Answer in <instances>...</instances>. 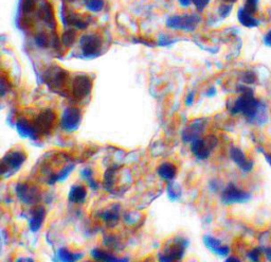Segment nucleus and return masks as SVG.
Here are the masks:
<instances>
[{"instance_id":"nucleus-36","label":"nucleus","mask_w":271,"mask_h":262,"mask_svg":"<svg viewBox=\"0 0 271 262\" xmlns=\"http://www.w3.org/2000/svg\"><path fill=\"white\" fill-rule=\"evenodd\" d=\"M231 10H232V4H229V3H223L219 6V15L222 17V18H226L230 13H231Z\"/></svg>"},{"instance_id":"nucleus-1","label":"nucleus","mask_w":271,"mask_h":262,"mask_svg":"<svg viewBox=\"0 0 271 262\" xmlns=\"http://www.w3.org/2000/svg\"><path fill=\"white\" fill-rule=\"evenodd\" d=\"M230 112L233 115L242 114L249 121H254L259 117V114L261 112V104L259 100L254 98L253 92L243 93V95H241L234 101L233 105L230 109Z\"/></svg>"},{"instance_id":"nucleus-30","label":"nucleus","mask_w":271,"mask_h":262,"mask_svg":"<svg viewBox=\"0 0 271 262\" xmlns=\"http://www.w3.org/2000/svg\"><path fill=\"white\" fill-rule=\"evenodd\" d=\"M122 218H123L124 222L128 226H134V225H136L138 223L141 217L140 216L136 217L135 211H127L126 213L123 214V216H122Z\"/></svg>"},{"instance_id":"nucleus-38","label":"nucleus","mask_w":271,"mask_h":262,"mask_svg":"<svg viewBox=\"0 0 271 262\" xmlns=\"http://www.w3.org/2000/svg\"><path fill=\"white\" fill-rule=\"evenodd\" d=\"M256 80V77L253 72L251 71H248L246 72L245 75H244V78H243V82L246 83V84H252L255 82Z\"/></svg>"},{"instance_id":"nucleus-26","label":"nucleus","mask_w":271,"mask_h":262,"mask_svg":"<svg viewBox=\"0 0 271 262\" xmlns=\"http://www.w3.org/2000/svg\"><path fill=\"white\" fill-rule=\"evenodd\" d=\"M77 40V32L74 29H67L62 34V45L66 48H70Z\"/></svg>"},{"instance_id":"nucleus-7","label":"nucleus","mask_w":271,"mask_h":262,"mask_svg":"<svg viewBox=\"0 0 271 262\" xmlns=\"http://www.w3.org/2000/svg\"><path fill=\"white\" fill-rule=\"evenodd\" d=\"M188 245L189 242L186 238L181 236H176L171 239V241L167 242L162 253L175 260L181 261L182 258L185 257Z\"/></svg>"},{"instance_id":"nucleus-44","label":"nucleus","mask_w":271,"mask_h":262,"mask_svg":"<svg viewBox=\"0 0 271 262\" xmlns=\"http://www.w3.org/2000/svg\"><path fill=\"white\" fill-rule=\"evenodd\" d=\"M218 186H219V185H218L217 183H216L215 180H212L211 183H210V189L213 190V191L215 192V191H217V190H218Z\"/></svg>"},{"instance_id":"nucleus-25","label":"nucleus","mask_w":271,"mask_h":262,"mask_svg":"<svg viewBox=\"0 0 271 262\" xmlns=\"http://www.w3.org/2000/svg\"><path fill=\"white\" fill-rule=\"evenodd\" d=\"M17 129H18L19 133L24 136H32V135H34V134H36L35 129H34V126H33V123L29 122V121H27L25 119H22L18 121Z\"/></svg>"},{"instance_id":"nucleus-51","label":"nucleus","mask_w":271,"mask_h":262,"mask_svg":"<svg viewBox=\"0 0 271 262\" xmlns=\"http://www.w3.org/2000/svg\"><path fill=\"white\" fill-rule=\"evenodd\" d=\"M66 1H76V0H66Z\"/></svg>"},{"instance_id":"nucleus-12","label":"nucleus","mask_w":271,"mask_h":262,"mask_svg":"<svg viewBox=\"0 0 271 262\" xmlns=\"http://www.w3.org/2000/svg\"><path fill=\"white\" fill-rule=\"evenodd\" d=\"M202 241L208 250L214 255H216L217 257L227 258L229 256L230 246L227 244H223L221 240L211 236V234H206V236H203Z\"/></svg>"},{"instance_id":"nucleus-21","label":"nucleus","mask_w":271,"mask_h":262,"mask_svg":"<svg viewBox=\"0 0 271 262\" xmlns=\"http://www.w3.org/2000/svg\"><path fill=\"white\" fill-rule=\"evenodd\" d=\"M88 196L87 187L83 184L74 185L69 192V201L73 204H83Z\"/></svg>"},{"instance_id":"nucleus-31","label":"nucleus","mask_w":271,"mask_h":262,"mask_svg":"<svg viewBox=\"0 0 271 262\" xmlns=\"http://www.w3.org/2000/svg\"><path fill=\"white\" fill-rule=\"evenodd\" d=\"M35 44L39 47V48H47L50 45V39L47 36L46 33H38L35 36Z\"/></svg>"},{"instance_id":"nucleus-9","label":"nucleus","mask_w":271,"mask_h":262,"mask_svg":"<svg viewBox=\"0 0 271 262\" xmlns=\"http://www.w3.org/2000/svg\"><path fill=\"white\" fill-rule=\"evenodd\" d=\"M92 89V81L86 75H79L72 80L71 92L77 100L85 99Z\"/></svg>"},{"instance_id":"nucleus-18","label":"nucleus","mask_w":271,"mask_h":262,"mask_svg":"<svg viewBox=\"0 0 271 262\" xmlns=\"http://www.w3.org/2000/svg\"><path fill=\"white\" fill-rule=\"evenodd\" d=\"M178 169L177 166H176L172 161H164L158 166L157 168V174L158 176L162 179L169 183V181H173L175 177L177 176Z\"/></svg>"},{"instance_id":"nucleus-17","label":"nucleus","mask_w":271,"mask_h":262,"mask_svg":"<svg viewBox=\"0 0 271 262\" xmlns=\"http://www.w3.org/2000/svg\"><path fill=\"white\" fill-rule=\"evenodd\" d=\"M99 218L104 222L106 225H116L121 219V207L118 204H114L110 207L105 208L99 213Z\"/></svg>"},{"instance_id":"nucleus-47","label":"nucleus","mask_w":271,"mask_h":262,"mask_svg":"<svg viewBox=\"0 0 271 262\" xmlns=\"http://www.w3.org/2000/svg\"><path fill=\"white\" fill-rule=\"evenodd\" d=\"M16 262H35L32 258H20Z\"/></svg>"},{"instance_id":"nucleus-43","label":"nucleus","mask_w":271,"mask_h":262,"mask_svg":"<svg viewBox=\"0 0 271 262\" xmlns=\"http://www.w3.org/2000/svg\"><path fill=\"white\" fill-rule=\"evenodd\" d=\"M178 2L181 6H184V8H188V6L191 5L192 0H178Z\"/></svg>"},{"instance_id":"nucleus-33","label":"nucleus","mask_w":271,"mask_h":262,"mask_svg":"<svg viewBox=\"0 0 271 262\" xmlns=\"http://www.w3.org/2000/svg\"><path fill=\"white\" fill-rule=\"evenodd\" d=\"M36 8L35 0H23V11L25 14H30Z\"/></svg>"},{"instance_id":"nucleus-11","label":"nucleus","mask_w":271,"mask_h":262,"mask_svg":"<svg viewBox=\"0 0 271 262\" xmlns=\"http://www.w3.org/2000/svg\"><path fill=\"white\" fill-rule=\"evenodd\" d=\"M81 48H82L83 55L86 58H92L98 55L102 47V39L96 34H87L81 38Z\"/></svg>"},{"instance_id":"nucleus-15","label":"nucleus","mask_w":271,"mask_h":262,"mask_svg":"<svg viewBox=\"0 0 271 262\" xmlns=\"http://www.w3.org/2000/svg\"><path fill=\"white\" fill-rule=\"evenodd\" d=\"M205 121L201 119L193 121V122L188 127H186V130L182 132V140H184L185 143L191 144L193 140L199 138L201 133L205 130Z\"/></svg>"},{"instance_id":"nucleus-22","label":"nucleus","mask_w":271,"mask_h":262,"mask_svg":"<svg viewBox=\"0 0 271 262\" xmlns=\"http://www.w3.org/2000/svg\"><path fill=\"white\" fill-rule=\"evenodd\" d=\"M237 18H239L240 23L247 28H254V27L259 26V20H257L253 14L249 13L244 8H241L237 13Z\"/></svg>"},{"instance_id":"nucleus-24","label":"nucleus","mask_w":271,"mask_h":262,"mask_svg":"<svg viewBox=\"0 0 271 262\" xmlns=\"http://www.w3.org/2000/svg\"><path fill=\"white\" fill-rule=\"evenodd\" d=\"M65 23L66 25H72L80 30H85L88 27L87 22H85L80 15L74 14V13H69L68 15H65Z\"/></svg>"},{"instance_id":"nucleus-37","label":"nucleus","mask_w":271,"mask_h":262,"mask_svg":"<svg viewBox=\"0 0 271 262\" xmlns=\"http://www.w3.org/2000/svg\"><path fill=\"white\" fill-rule=\"evenodd\" d=\"M210 1H211V0H192V2L196 6V9H197L199 12L203 11L207 8Z\"/></svg>"},{"instance_id":"nucleus-5","label":"nucleus","mask_w":271,"mask_h":262,"mask_svg":"<svg viewBox=\"0 0 271 262\" xmlns=\"http://www.w3.org/2000/svg\"><path fill=\"white\" fill-rule=\"evenodd\" d=\"M200 23V17L195 14H188L184 16H172L167 19L166 27L174 30H182L191 32L196 29Z\"/></svg>"},{"instance_id":"nucleus-50","label":"nucleus","mask_w":271,"mask_h":262,"mask_svg":"<svg viewBox=\"0 0 271 262\" xmlns=\"http://www.w3.org/2000/svg\"><path fill=\"white\" fill-rule=\"evenodd\" d=\"M85 262H98V261H96V260H93V259H91V260H87V261H85Z\"/></svg>"},{"instance_id":"nucleus-19","label":"nucleus","mask_w":271,"mask_h":262,"mask_svg":"<svg viewBox=\"0 0 271 262\" xmlns=\"http://www.w3.org/2000/svg\"><path fill=\"white\" fill-rule=\"evenodd\" d=\"M37 15L40 20H43L45 25L50 29H54L56 27V22H55V17H54V12L52 6L50 3L45 2L42 5L39 6V10Z\"/></svg>"},{"instance_id":"nucleus-27","label":"nucleus","mask_w":271,"mask_h":262,"mask_svg":"<svg viewBox=\"0 0 271 262\" xmlns=\"http://www.w3.org/2000/svg\"><path fill=\"white\" fill-rule=\"evenodd\" d=\"M105 247L114 252V250H118L121 245V240L116 236V234H107L104 239Z\"/></svg>"},{"instance_id":"nucleus-13","label":"nucleus","mask_w":271,"mask_h":262,"mask_svg":"<svg viewBox=\"0 0 271 262\" xmlns=\"http://www.w3.org/2000/svg\"><path fill=\"white\" fill-rule=\"evenodd\" d=\"M46 217H47V210L44 206H40L38 204L34 206L30 212V219H29L30 230L33 233L38 232L40 228L43 227Z\"/></svg>"},{"instance_id":"nucleus-4","label":"nucleus","mask_w":271,"mask_h":262,"mask_svg":"<svg viewBox=\"0 0 271 262\" xmlns=\"http://www.w3.org/2000/svg\"><path fill=\"white\" fill-rule=\"evenodd\" d=\"M217 144V139L213 136L199 137L191 143V152L195 158L199 160L208 159L212 154L213 147Z\"/></svg>"},{"instance_id":"nucleus-34","label":"nucleus","mask_w":271,"mask_h":262,"mask_svg":"<svg viewBox=\"0 0 271 262\" xmlns=\"http://www.w3.org/2000/svg\"><path fill=\"white\" fill-rule=\"evenodd\" d=\"M11 90V84L4 78H0V98L4 97Z\"/></svg>"},{"instance_id":"nucleus-3","label":"nucleus","mask_w":271,"mask_h":262,"mask_svg":"<svg viewBox=\"0 0 271 262\" xmlns=\"http://www.w3.org/2000/svg\"><path fill=\"white\" fill-rule=\"evenodd\" d=\"M56 113L50 109H47L40 112L38 115L33 119L32 123L37 135L46 136L53 131L54 126L56 124Z\"/></svg>"},{"instance_id":"nucleus-28","label":"nucleus","mask_w":271,"mask_h":262,"mask_svg":"<svg viewBox=\"0 0 271 262\" xmlns=\"http://www.w3.org/2000/svg\"><path fill=\"white\" fill-rule=\"evenodd\" d=\"M167 194H168V198L171 199L172 201H176V200H178L180 198L181 191L178 188V186L174 184V181H169V183H168Z\"/></svg>"},{"instance_id":"nucleus-39","label":"nucleus","mask_w":271,"mask_h":262,"mask_svg":"<svg viewBox=\"0 0 271 262\" xmlns=\"http://www.w3.org/2000/svg\"><path fill=\"white\" fill-rule=\"evenodd\" d=\"M158 261H159V262H181V261H178V260H175V259L171 258V257L167 256V255H165V254H163V253H161V254L159 255Z\"/></svg>"},{"instance_id":"nucleus-48","label":"nucleus","mask_w":271,"mask_h":262,"mask_svg":"<svg viewBox=\"0 0 271 262\" xmlns=\"http://www.w3.org/2000/svg\"><path fill=\"white\" fill-rule=\"evenodd\" d=\"M214 95H215V88H210V90L207 93V96L211 97V96H214Z\"/></svg>"},{"instance_id":"nucleus-45","label":"nucleus","mask_w":271,"mask_h":262,"mask_svg":"<svg viewBox=\"0 0 271 262\" xmlns=\"http://www.w3.org/2000/svg\"><path fill=\"white\" fill-rule=\"evenodd\" d=\"M264 253H265L266 259H267L269 262H271V246L268 247V248H266L265 252H264Z\"/></svg>"},{"instance_id":"nucleus-23","label":"nucleus","mask_w":271,"mask_h":262,"mask_svg":"<svg viewBox=\"0 0 271 262\" xmlns=\"http://www.w3.org/2000/svg\"><path fill=\"white\" fill-rule=\"evenodd\" d=\"M82 258V254L76 253L69 248H60L57 252V260L59 262H78Z\"/></svg>"},{"instance_id":"nucleus-14","label":"nucleus","mask_w":271,"mask_h":262,"mask_svg":"<svg viewBox=\"0 0 271 262\" xmlns=\"http://www.w3.org/2000/svg\"><path fill=\"white\" fill-rule=\"evenodd\" d=\"M27 159V154L24 150L12 149L3 157L2 161L8 168V170H17L24 165Z\"/></svg>"},{"instance_id":"nucleus-16","label":"nucleus","mask_w":271,"mask_h":262,"mask_svg":"<svg viewBox=\"0 0 271 262\" xmlns=\"http://www.w3.org/2000/svg\"><path fill=\"white\" fill-rule=\"evenodd\" d=\"M91 257L98 262H128V259L118 257L114 252L102 247H97L92 250Z\"/></svg>"},{"instance_id":"nucleus-32","label":"nucleus","mask_w":271,"mask_h":262,"mask_svg":"<svg viewBox=\"0 0 271 262\" xmlns=\"http://www.w3.org/2000/svg\"><path fill=\"white\" fill-rule=\"evenodd\" d=\"M262 254L263 252L260 250V248H252L251 251H249L247 253V259L249 262H261L262 260Z\"/></svg>"},{"instance_id":"nucleus-49","label":"nucleus","mask_w":271,"mask_h":262,"mask_svg":"<svg viewBox=\"0 0 271 262\" xmlns=\"http://www.w3.org/2000/svg\"><path fill=\"white\" fill-rule=\"evenodd\" d=\"M221 1H223V2H225V3L232 4V3H234V2L236 1V0H221Z\"/></svg>"},{"instance_id":"nucleus-10","label":"nucleus","mask_w":271,"mask_h":262,"mask_svg":"<svg viewBox=\"0 0 271 262\" xmlns=\"http://www.w3.org/2000/svg\"><path fill=\"white\" fill-rule=\"evenodd\" d=\"M229 155L231 160L233 163L240 168V169L245 172V173H249L251 172L253 167H254V163L253 160L249 159L247 154L243 151V149L239 146H232L231 149L229 151Z\"/></svg>"},{"instance_id":"nucleus-42","label":"nucleus","mask_w":271,"mask_h":262,"mask_svg":"<svg viewBox=\"0 0 271 262\" xmlns=\"http://www.w3.org/2000/svg\"><path fill=\"white\" fill-rule=\"evenodd\" d=\"M225 262H242V260L237 256H235V255H231V256L229 255V256L226 258Z\"/></svg>"},{"instance_id":"nucleus-6","label":"nucleus","mask_w":271,"mask_h":262,"mask_svg":"<svg viewBox=\"0 0 271 262\" xmlns=\"http://www.w3.org/2000/svg\"><path fill=\"white\" fill-rule=\"evenodd\" d=\"M17 198L27 205H37L40 200L38 187L29 183H19L16 187Z\"/></svg>"},{"instance_id":"nucleus-20","label":"nucleus","mask_w":271,"mask_h":262,"mask_svg":"<svg viewBox=\"0 0 271 262\" xmlns=\"http://www.w3.org/2000/svg\"><path fill=\"white\" fill-rule=\"evenodd\" d=\"M47 81L51 86L59 88V87H63L66 84L67 73L60 68H53L47 72Z\"/></svg>"},{"instance_id":"nucleus-29","label":"nucleus","mask_w":271,"mask_h":262,"mask_svg":"<svg viewBox=\"0 0 271 262\" xmlns=\"http://www.w3.org/2000/svg\"><path fill=\"white\" fill-rule=\"evenodd\" d=\"M86 6L91 12H100L104 8V0H86Z\"/></svg>"},{"instance_id":"nucleus-46","label":"nucleus","mask_w":271,"mask_h":262,"mask_svg":"<svg viewBox=\"0 0 271 262\" xmlns=\"http://www.w3.org/2000/svg\"><path fill=\"white\" fill-rule=\"evenodd\" d=\"M264 155H265V159H266V161L268 163V165L271 167V154L270 153H266V154H264Z\"/></svg>"},{"instance_id":"nucleus-35","label":"nucleus","mask_w":271,"mask_h":262,"mask_svg":"<svg viewBox=\"0 0 271 262\" xmlns=\"http://www.w3.org/2000/svg\"><path fill=\"white\" fill-rule=\"evenodd\" d=\"M257 3H259V0H246V3H245V6H244V9L254 15L256 13V10H257Z\"/></svg>"},{"instance_id":"nucleus-41","label":"nucleus","mask_w":271,"mask_h":262,"mask_svg":"<svg viewBox=\"0 0 271 262\" xmlns=\"http://www.w3.org/2000/svg\"><path fill=\"white\" fill-rule=\"evenodd\" d=\"M264 43H265L266 46L271 47V30H269V31L266 33V35L264 36Z\"/></svg>"},{"instance_id":"nucleus-2","label":"nucleus","mask_w":271,"mask_h":262,"mask_svg":"<svg viewBox=\"0 0 271 262\" xmlns=\"http://www.w3.org/2000/svg\"><path fill=\"white\" fill-rule=\"evenodd\" d=\"M251 198V193L234 183H229L220 192V202L226 206L245 204Z\"/></svg>"},{"instance_id":"nucleus-40","label":"nucleus","mask_w":271,"mask_h":262,"mask_svg":"<svg viewBox=\"0 0 271 262\" xmlns=\"http://www.w3.org/2000/svg\"><path fill=\"white\" fill-rule=\"evenodd\" d=\"M194 101H195V92H190L189 95L187 96L186 98V105L187 106H192L193 103H194Z\"/></svg>"},{"instance_id":"nucleus-8","label":"nucleus","mask_w":271,"mask_h":262,"mask_svg":"<svg viewBox=\"0 0 271 262\" xmlns=\"http://www.w3.org/2000/svg\"><path fill=\"white\" fill-rule=\"evenodd\" d=\"M82 121V112L80 109L74 106L67 107L64 111L62 118H60V126L66 132H74Z\"/></svg>"}]
</instances>
